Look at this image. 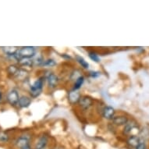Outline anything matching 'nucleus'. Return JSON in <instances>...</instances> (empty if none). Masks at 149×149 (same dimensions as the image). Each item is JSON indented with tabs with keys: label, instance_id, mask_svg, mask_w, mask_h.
Instances as JSON below:
<instances>
[{
	"label": "nucleus",
	"instance_id": "nucleus-25",
	"mask_svg": "<svg viewBox=\"0 0 149 149\" xmlns=\"http://www.w3.org/2000/svg\"><path fill=\"white\" fill-rule=\"evenodd\" d=\"M20 149H32L31 148V144H28V145H27V146L24 147V148H22Z\"/></svg>",
	"mask_w": 149,
	"mask_h": 149
},
{
	"label": "nucleus",
	"instance_id": "nucleus-18",
	"mask_svg": "<svg viewBox=\"0 0 149 149\" xmlns=\"http://www.w3.org/2000/svg\"><path fill=\"white\" fill-rule=\"evenodd\" d=\"M140 139L148 140L149 139V129L148 128H144L140 131Z\"/></svg>",
	"mask_w": 149,
	"mask_h": 149
},
{
	"label": "nucleus",
	"instance_id": "nucleus-9",
	"mask_svg": "<svg viewBox=\"0 0 149 149\" xmlns=\"http://www.w3.org/2000/svg\"><path fill=\"white\" fill-rule=\"evenodd\" d=\"M102 116L106 120H113L115 116V109L111 106H105L102 109Z\"/></svg>",
	"mask_w": 149,
	"mask_h": 149
},
{
	"label": "nucleus",
	"instance_id": "nucleus-4",
	"mask_svg": "<svg viewBox=\"0 0 149 149\" xmlns=\"http://www.w3.org/2000/svg\"><path fill=\"white\" fill-rule=\"evenodd\" d=\"M30 141H31V137L30 136H27V135H22L20 136L15 141V144L16 146L19 149L22 148L24 147L27 146L28 144H30Z\"/></svg>",
	"mask_w": 149,
	"mask_h": 149
},
{
	"label": "nucleus",
	"instance_id": "nucleus-10",
	"mask_svg": "<svg viewBox=\"0 0 149 149\" xmlns=\"http://www.w3.org/2000/svg\"><path fill=\"white\" fill-rule=\"evenodd\" d=\"M31 104V98L27 95H23L19 98V102L17 105L20 108H27L29 107Z\"/></svg>",
	"mask_w": 149,
	"mask_h": 149
},
{
	"label": "nucleus",
	"instance_id": "nucleus-26",
	"mask_svg": "<svg viewBox=\"0 0 149 149\" xmlns=\"http://www.w3.org/2000/svg\"><path fill=\"white\" fill-rule=\"evenodd\" d=\"M2 98H3V95H2V93L0 92V101L2 100Z\"/></svg>",
	"mask_w": 149,
	"mask_h": 149
},
{
	"label": "nucleus",
	"instance_id": "nucleus-14",
	"mask_svg": "<svg viewBox=\"0 0 149 149\" xmlns=\"http://www.w3.org/2000/svg\"><path fill=\"white\" fill-rule=\"evenodd\" d=\"M3 52L7 55V56H15V55L18 52V48L15 46H6V47H3L2 48Z\"/></svg>",
	"mask_w": 149,
	"mask_h": 149
},
{
	"label": "nucleus",
	"instance_id": "nucleus-5",
	"mask_svg": "<svg viewBox=\"0 0 149 149\" xmlns=\"http://www.w3.org/2000/svg\"><path fill=\"white\" fill-rule=\"evenodd\" d=\"M46 81L48 83V86L50 88H56L59 84V77L55 73H50L46 77Z\"/></svg>",
	"mask_w": 149,
	"mask_h": 149
},
{
	"label": "nucleus",
	"instance_id": "nucleus-12",
	"mask_svg": "<svg viewBox=\"0 0 149 149\" xmlns=\"http://www.w3.org/2000/svg\"><path fill=\"white\" fill-rule=\"evenodd\" d=\"M137 128V124L134 121H128V122L124 125L123 128V132L126 134H129L130 133L134 131V130Z\"/></svg>",
	"mask_w": 149,
	"mask_h": 149
},
{
	"label": "nucleus",
	"instance_id": "nucleus-17",
	"mask_svg": "<svg viewBox=\"0 0 149 149\" xmlns=\"http://www.w3.org/2000/svg\"><path fill=\"white\" fill-rule=\"evenodd\" d=\"M20 69L18 68L17 66H15V65H10V66H8L7 68V71L8 73H10V75H13V77H16V75L18 73V71H19Z\"/></svg>",
	"mask_w": 149,
	"mask_h": 149
},
{
	"label": "nucleus",
	"instance_id": "nucleus-11",
	"mask_svg": "<svg viewBox=\"0 0 149 149\" xmlns=\"http://www.w3.org/2000/svg\"><path fill=\"white\" fill-rule=\"evenodd\" d=\"M141 142V141L140 139V137L138 136H137V135H132V136H130L128 138V140H127V144H128V145L130 147L133 148H136L137 145Z\"/></svg>",
	"mask_w": 149,
	"mask_h": 149
},
{
	"label": "nucleus",
	"instance_id": "nucleus-6",
	"mask_svg": "<svg viewBox=\"0 0 149 149\" xmlns=\"http://www.w3.org/2000/svg\"><path fill=\"white\" fill-rule=\"evenodd\" d=\"M81 97V94H80L78 91L72 90L70 91H69L68 93V100L73 105L78 103Z\"/></svg>",
	"mask_w": 149,
	"mask_h": 149
},
{
	"label": "nucleus",
	"instance_id": "nucleus-19",
	"mask_svg": "<svg viewBox=\"0 0 149 149\" xmlns=\"http://www.w3.org/2000/svg\"><path fill=\"white\" fill-rule=\"evenodd\" d=\"M89 58H90L91 60H93L94 62H95V63H99L100 62V58L98 56V55L95 53V52H89Z\"/></svg>",
	"mask_w": 149,
	"mask_h": 149
},
{
	"label": "nucleus",
	"instance_id": "nucleus-16",
	"mask_svg": "<svg viewBox=\"0 0 149 149\" xmlns=\"http://www.w3.org/2000/svg\"><path fill=\"white\" fill-rule=\"evenodd\" d=\"M76 60L84 69H88L89 64H88V63L86 61L85 59H84L83 57L80 56H76Z\"/></svg>",
	"mask_w": 149,
	"mask_h": 149
},
{
	"label": "nucleus",
	"instance_id": "nucleus-3",
	"mask_svg": "<svg viewBox=\"0 0 149 149\" xmlns=\"http://www.w3.org/2000/svg\"><path fill=\"white\" fill-rule=\"evenodd\" d=\"M19 98H20L19 93H18V91L17 90H15V89L10 90L8 92L7 96H6V99H7L8 102L12 105H17L18 102H19Z\"/></svg>",
	"mask_w": 149,
	"mask_h": 149
},
{
	"label": "nucleus",
	"instance_id": "nucleus-8",
	"mask_svg": "<svg viewBox=\"0 0 149 149\" xmlns=\"http://www.w3.org/2000/svg\"><path fill=\"white\" fill-rule=\"evenodd\" d=\"M49 142V138L45 135H42L37 140L36 143L34 144V149H45L46 148Z\"/></svg>",
	"mask_w": 149,
	"mask_h": 149
},
{
	"label": "nucleus",
	"instance_id": "nucleus-13",
	"mask_svg": "<svg viewBox=\"0 0 149 149\" xmlns=\"http://www.w3.org/2000/svg\"><path fill=\"white\" fill-rule=\"evenodd\" d=\"M127 122H128V119L125 116H114L113 119V124L116 126H123L126 124Z\"/></svg>",
	"mask_w": 149,
	"mask_h": 149
},
{
	"label": "nucleus",
	"instance_id": "nucleus-20",
	"mask_svg": "<svg viewBox=\"0 0 149 149\" xmlns=\"http://www.w3.org/2000/svg\"><path fill=\"white\" fill-rule=\"evenodd\" d=\"M10 137L5 132H0V143H6L9 141Z\"/></svg>",
	"mask_w": 149,
	"mask_h": 149
},
{
	"label": "nucleus",
	"instance_id": "nucleus-23",
	"mask_svg": "<svg viewBox=\"0 0 149 149\" xmlns=\"http://www.w3.org/2000/svg\"><path fill=\"white\" fill-rule=\"evenodd\" d=\"M101 73L99 72H96V71H91L90 73H89V75H90L91 77L93 78H96V77H98L100 76Z\"/></svg>",
	"mask_w": 149,
	"mask_h": 149
},
{
	"label": "nucleus",
	"instance_id": "nucleus-2",
	"mask_svg": "<svg viewBox=\"0 0 149 149\" xmlns=\"http://www.w3.org/2000/svg\"><path fill=\"white\" fill-rule=\"evenodd\" d=\"M44 86V77H40L34 81V84L30 87V95L31 98H37L42 94Z\"/></svg>",
	"mask_w": 149,
	"mask_h": 149
},
{
	"label": "nucleus",
	"instance_id": "nucleus-1",
	"mask_svg": "<svg viewBox=\"0 0 149 149\" xmlns=\"http://www.w3.org/2000/svg\"><path fill=\"white\" fill-rule=\"evenodd\" d=\"M36 53L35 48L32 46H25L21 47L20 49H18L17 53L15 55L14 58L19 61L21 59H31Z\"/></svg>",
	"mask_w": 149,
	"mask_h": 149
},
{
	"label": "nucleus",
	"instance_id": "nucleus-22",
	"mask_svg": "<svg viewBox=\"0 0 149 149\" xmlns=\"http://www.w3.org/2000/svg\"><path fill=\"white\" fill-rule=\"evenodd\" d=\"M56 63L55 62V60H54V59H47V60H44V63H42V66L52 67V66H56Z\"/></svg>",
	"mask_w": 149,
	"mask_h": 149
},
{
	"label": "nucleus",
	"instance_id": "nucleus-24",
	"mask_svg": "<svg viewBox=\"0 0 149 149\" xmlns=\"http://www.w3.org/2000/svg\"><path fill=\"white\" fill-rule=\"evenodd\" d=\"M135 149H147V146L144 141H141Z\"/></svg>",
	"mask_w": 149,
	"mask_h": 149
},
{
	"label": "nucleus",
	"instance_id": "nucleus-15",
	"mask_svg": "<svg viewBox=\"0 0 149 149\" xmlns=\"http://www.w3.org/2000/svg\"><path fill=\"white\" fill-rule=\"evenodd\" d=\"M84 77L83 76L80 77L79 78H77L74 81V84H73V88L72 90L78 91L84 84Z\"/></svg>",
	"mask_w": 149,
	"mask_h": 149
},
{
	"label": "nucleus",
	"instance_id": "nucleus-21",
	"mask_svg": "<svg viewBox=\"0 0 149 149\" xmlns=\"http://www.w3.org/2000/svg\"><path fill=\"white\" fill-rule=\"evenodd\" d=\"M82 75L81 74V72L78 70H73L72 73H71L70 75V78L71 80H73V81H76L77 79L79 78L80 77H81Z\"/></svg>",
	"mask_w": 149,
	"mask_h": 149
},
{
	"label": "nucleus",
	"instance_id": "nucleus-7",
	"mask_svg": "<svg viewBox=\"0 0 149 149\" xmlns=\"http://www.w3.org/2000/svg\"><path fill=\"white\" fill-rule=\"evenodd\" d=\"M78 104L83 109H88L92 105L93 101L90 97H88V96H81Z\"/></svg>",
	"mask_w": 149,
	"mask_h": 149
}]
</instances>
